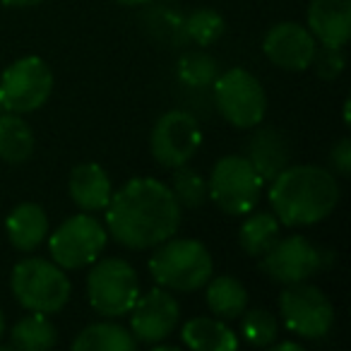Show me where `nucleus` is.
I'll return each instance as SVG.
<instances>
[{
    "label": "nucleus",
    "mask_w": 351,
    "mask_h": 351,
    "mask_svg": "<svg viewBox=\"0 0 351 351\" xmlns=\"http://www.w3.org/2000/svg\"><path fill=\"white\" fill-rule=\"evenodd\" d=\"M106 231L130 250H149L176 236L181 205L166 183L142 176L130 178L106 205Z\"/></svg>",
    "instance_id": "f257e3e1"
},
{
    "label": "nucleus",
    "mask_w": 351,
    "mask_h": 351,
    "mask_svg": "<svg viewBox=\"0 0 351 351\" xmlns=\"http://www.w3.org/2000/svg\"><path fill=\"white\" fill-rule=\"evenodd\" d=\"M339 197L335 173L322 166H287L269 181V205L284 226H313L327 219Z\"/></svg>",
    "instance_id": "f03ea898"
},
{
    "label": "nucleus",
    "mask_w": 351,
    "mask_h": 351,
    "mask_svg": "<svg viewBox=\"0 0 351 351\" xmlns=\"http://www.w3.org/2000/svg\"><path fill=\"white\" fill-rule=\"evenodd\" d=\"M149 274L169 291H197L215 274V260L205 243L195 239H166L154 245L149 258Z\"/></svg>",
    "instance_id": "7ed1b4c3"
},
{
    "label": "nucleus",
    "mask_w": 351,
    "mask_h": 351,
    "mask_svg": "<svg viewBox=\"0 0 351 351\" xmlns=\"http://www.w3.org/2000/svg\"><path fill=\"white\" fill-rule=\"evenodd\" d=\"M10 289L15 301L29 313H53L63 311L70 301L73 284L63 267L53 260L44 258H25L12 267Z\"/></svg>",
    "instance_id": "20e7f679"
},
{
    "label": "nucleus",
    "mask_w": 351,
    "mask_h": 351,
    "mask_svg": "<svg viewBox=\"0 0 351 351\" xmlns=\"http://www.w3.org/2000/svg\"><path fill=\"white\" fill-rule=\"evenodd\" d=\"M265 181L248 161V156L226 154L212 166L207 178L210 200L231 217H243L253 212L263 195Z\"/></svg>",
    "instance_id": "39448f33"
},
{
    "label": "nucleus",
    "mask_w": 351,
    "mask_h": 351,
    "mask_svg": "<svg viewBox=\"0 0 351 351\" xmlns=\"http://www.w3.org/2000/svg\"><path fill=\"white\" fill-rule=\"evenodd\" d=\"M87 274V298L94 313L104 317H123L140 298V277L123 258L94 260Z\"/></svg>",
    "instance_id": "423d86ee"
},
{
    "label": "nucleus",
    "mask_w": 351,
    "mask_h": 351,
    "mask_svg": "<svg viewBox=\"0 0 351 351\" xmlns=\"http://www.w3.org/2000/svg\"><path fill=\"white\" fill-rule=\"evenodd\" d=\"M212 92H215L217 111L229 125L250 130L265 121L267 94L260 80L245 68H231L217 75V80L212 82Z\"/></svg>",
    "instance_id": "0eeeda50"
},
{
    "label": "nucleus",
    "mask_w": 351,
    "mask_h": 351,
    "mask_svg": "<svg viewBox=\"0 0 351 351\" xmlns=\"http://www.w3.org/2000/svg\"><path fill=\"white\" fill-rule=\"evenodd\" d=\"M49 253L58 267L82 269L99 260L108 243V231L97 217L89 212L65 219L53 234L49 236Z\"/></svg>",
    "instance_id": "6e6552de"
},
{
    "label": "nucleus",
    "mask_w": 351,
    "mask_h": 351,
    "mask_svg": "<svg viewBox=\"0 0 351 351\" xmlns=\"http://www.w3.org/2000/svg\"><path fill=\"white\" fill-rule=\"evenodd\" d=\"M53 92V73L39 56L10 63L0 75V104L10 113H34L49 101Z\"/></svg>",
    "instance_id": "1a4fd4ad"
},
{
    "label": "nucleus",
    "mask_w": 351,
    "mask_h": 351,
    "mask_svg": "<svg viewBox=\"0 0 351 351\" xmlns=\"http://www.w3.org/2000/svg\"><path fill=\"white\" fill-rule=\"evenodd\" d=\"M279 315L289 332L301 339H322L335 325V306L322 289L308 282L287 284L279 293Z\"/></svg>",
    "instance_id": "9d476101"
},
{
    "label": "nucleus",
    "mask_w": 351,
    "mask_h": 351,
    "mask_svg": "<svg viewBox=\"0 0 351 351\" xmlns=\"http://www.w3.org/2000/svg\"><path fill=\"white\" fill-rule=\"evenodd\" d=\"M202 145V130L188 111H166L154 123L149 135L152 156L164 169H178L195 156Z\"/></svg>",
    "instance_id": "9b49d317"
},
{
    "label": "nucleus",
    "mask_w": 351,
    "mask_h": 351,
    "mask_svg": "<svg viewBox=\"0 0 351 351\" xmlns=\"http://www.w3.org/2000/svg\"><path fill=\"white\" fill-rule=\"evenodd\" d=\"M263 272L277 284H298L308 282L315 272L322 269L320 248L313 245L306 236H284L263 255L260 263Z\"/></svg>",
    "instance_id": "f8f14e48"
},
{
    "label": "nucleus",
    "mask_w": 351,
    "mask_h": 351,
    "mask_svg": "<svg viewBox=\"0 0 351 351\" xmlns=\"http://www.w3.org/2000/svg\"><path fill=\"white\" fill-rule=\"evenodd\" d=\"M130 315V332L137 344H156V341L169 339L181 320V303L169 289L156 287L140 296L132 306Z\"/></svg>",
    "instance_id": "ddd939ff"
},
{
    "label": "nucleus",
    "mask_w": 351,
    "mask_h": 351,
    "mask_svg": "<svg viewBox=\"0 0 351 351\" xmlns=\"http://www.w3.org/2000/svg\"><path fill=\"white\" fill-rule=\"evenodd\" d=\"M317 51L315 36L308 32L306 25L298 22H279L269 27L263 39V53L272 65L289 73H303L313 65Z\"/></svg>",
    "instance_id": "4468645a"
},
{
    "label": "nucleus",
    "mask_w": 351,
    "mask_h": 351,
    "mask_svg": "<svg viewBox=\"0 0 351 351\" xmlns=\"http://www.w3.org/2000/svg\"><path fill=\"white\" fill-rule=\"evenodd\" d=\"M306 27L327 49H344L351 36V0H311Z\"/></svg>",
    "instance_id": "2eb2a0df"
},
{
    "label": "nucleus",
    "mask_w": 351,
    "mask_h": 351,
    "mask_svg": "<svg viewBox=\"0 0 351 351\" xmlns=\"http://www.w3.org/2000/svg\"><path fill=\"white\" fill-rule=\"evenodd\" d=\"M68 193L73 202L82 212H104L113 195V186L108 173L94 161L77 164L68 176Z\"/></svg>",
    "instance_id": "dca6fc26"
},
{
    "label": "nucleus",
    "mask_w": 351,
    "mask_h": 351,
    "mask_svg": "<svg viewBox=\"0 0 351 351\" xmlns=\"http://www.w3.org/2000/svg\"><path fill=\"white\" fill-rule=\"evenodd\" d=\"M8 241L20 253H34L49 239V217L36 202H22L5 219Z\"/></svg>",
    "instance_id": "f3484780"
},
{
    "label": "nucleus",
    "mask_w": 351,
    "mask_h": 351,
    "mask_svg": "<svg viewBox=\"0 0 351 351\" xmlns=\"http://www.w3.org/2000/svg\"><path fill=\"white\" fill-rule=\"evenodd\" d=\"M248 161L255 166L265 183H269L282 169L289 166V145L287 137L274 128H260L255 135L248 140V149H245Z\"/></svg>",
    "instance_id": "a211bd4d"
},
{
    "label": "nucleus",
    "mask_w": 351,
    "mask_h": 351,
    "mask_svg": "<svg viewBox=\"0 0 351 351\" xmlns=\"http://www.w3.org/2000/svg\"><path fill=\"white\" fill-rule=\"evenodd\" d=\"M181 339L193 351H236L239 337L219 317H191L181 327Z\"/></svg>",
    "instance_id": "6ab92c4d"
},
{
    "label": "nucleus",
    "mask_w": 351,
    "mask_h": 351,
    "mask_svg": "<svg viewBox=\"0 0 351 351\" xmlns=\"http://www.w3.org/2000/svg\"><path fill=\"white\" fill-rule=\"evenodd\" d=\"M205 287L207 308L219 320H236L248 308V291L236 277H229V274L210 277V282Z\"/></svg>",
    "instance_id": "aec40b11"
},
{
    "label": "nucleus",
    "mask_w": 351,
    "mask_h": 351,
    "mask_svg": "<svg viewBox=\"0 0 351 351\" xmlns=\"http://www.w3.org/2000/svg\"><path fill=\"white\" fill-rule=\"evenodd\" d=\"M34 152V132L20 113H0V159L5 164H25Z\"/></svg>",
    "instance_id": "412c9836"
},
{
    "label": "nucleus",
    "mask_w": 351,
    "mask_h": 351,
    "mask_svg": "<svg viewBox=\"0 0 351 351\" xmlns=\"http://www.w3.org/2000/svg\"><path fill=\"white\" fill-rule=\"evenodd\" d=\"M75 351H135L137 339L118 322H94L73 339Z\"/></svg>",
    "instance_id": "4be33fe9"
},
{
    "label": "nucleus",
    "mask_w": 351,
    "mask_h": 351,
    "mask_svg": "<svg viewBox=\"0 0 351 351\" xmlns=\"http://www.w3.org/2000/svg\"><path fill=\"white\" fill-rule=\"evenodd\" d=\"M279 219L272 212H248L239 229V245L250 258H263L279 239Z\"/></svg>",
    "instance_id": "5701e85b"
},
{
    "label": "nucleus",
    "mask_w": 351,
    "mask_h": 351,
    "mask_svg": "<svg viewBox=\"0 0 351 351\" xmlns=\"http://www.w3.org/2000/svg\"><path fill=\"white\" fill-rule=\"evenodd\" d=\"M58 341L56 325L44 313L25 315L10 332V346L20 351H49Z\"/></svg>",
    "instance_id": "b1692460"
},
{
    "label": "nucleus",
    "mask_w": 351,
    "mask_h": 351,
    "mask_svg": "<svg viewBox=\"0 0 351 351\" xmlns=\"http://www.w3.org/2000/svg\"><path fill=\"white\" fill-rule=\"evenodd\" d=\"M173 183H171V193L178 200L181 207L188 210H197L210 200V191H207V178L200 171L191 169L188 164L173 169Z\"/></svg>",
    "instance_id": "393cba45"
},
{
    "label": "nucleus",
    "mask_w": 351,
    "mask_h": 351,
    "mask_svg": "<svg viewBox=\"0 0 351 351\" xmlns=\"http://www.w3.org/2000/svg\"><path fill=\"white\" fill-rule=\"evenodd\" d=\"M241 332L250 346H269L279 335V320L267 308H245L241 313Z\"/></svg>",
    "instance_id": "a878e982"
},
{
    "label": "nucleus",
    "mask_w": 351,
    "mask_h": 351,
    "mask_svg": "<svg viewBox=\"0 0 351 351\" xmlns=\"http://www.w3.org/2000/svg\"><path fill=\"white\" fill-rule=\"evenodd\" d=\"M186 34L191 41H195L197 46H212L215 41L221 39L226 29L224 17L212 8H200V10L191 12L186 20Z\"/></svg>",
    "instance_id": "bb28decb"
},
{
    "label": "nucleus",
    "mask_w": 351,
    "mask_h": 351,
    "mask_svg": "<svg viewBox=\"0 0 351 351\" xmlns=\"http://www.w3.org/2000/svg\"><path fill=\"white\" fill-rule=\"evenodd\" d=\"M217 75H219V68H217V60L210 53L193 51V53H186L178 60V77L188 87H212Z\"/></svg>",
    "instance_id": "cd10ccee"
},
{
    "label": "nucleus",
    "mask_w": 351,
    "mask_h": 351,
    "mask_svg": "<svg viewBox=\"0 0 351 351\" xmlns=\"http://www.w3.org/2000/svg\"><path fill=\"white\" fill-rule=\"evenodd\" d=\"M313 65H315L317 75L322 80H337L344 70V49H322L315 51V58H313Z\"/></svg>",
    "instance_id": "c85d7f7f"
},
{
    "label": "nucleus",
    "mask_w": 351,
    "mask_h": 351,
    "mask_svg": "<svg viewBox=\"0 0 351 351\" xmlns=\"http://www.w3.org/2000/svg\"><path fill=\"white\" fill-rule=\"evenodd\" d=\"M330 164L339 176L351 173V137H339L330 152Z\"/></svg>",
    "instance_id": "c756f323"
},
{
    "label": "nucleus",
    "mask_w": 351,
    "mask_h": 351,
    "mask_svg": "<svg viewBox=\"0 0 351 351\" xmlns=\"http://www.w3.org/2000/svg\"><path fill=\"white\" fill-rule=\"evenodd\" d=\"M5 8H34L39 5V3H44V0H0Z\"/></svg>",
    "instance_id": "7c9ffc66"
},
{
    "label": "nucleus",
    "mask_w": 351,
    "mask_h": 351,
    "mask_svg": "<svg viewBox=\"0 0 351 351\" xmlns=\"http://www.w3.org/2000/svg\"><path fill=\"white\" fill-rule=\"evenodd\" d=\"M274 351H303V344H298V341H279V344H269Z\"/></svg>",
    "instance_id": "2f4dec72"
},
{
    "label": "nucleus",
    "mask_w": 351,
    "mask_h": 351,
    "mask_svg": "<svg viewBox=\"0 0 351 351\" xmlns=\"http://www.w3.org/2000/svg\"><path fill=\"white\" fill-rule=\"evenodd\" d=\"M116 3H121V5H125V8H137V5H147L152 0H116Z\"/></svg>",
    "instance_id": "473e14b6"
},
{
    "label": "nucleus",
    "mask_w": 351,
    "mask_h": 351,
    "mask_svg": "<svg viewBox=\"0 0 351 351\" xmlns=\"http://www.w3.org/2000/svg\"><path fill=\"white\" fill-rule=\"evenodd\" d=\"M3 335H5V315L0 311V339H3Z\"/></svg>",
    "instance_id": "72a5a7b5"
},
{
    "label": "nucleus",
    "mask_w": 351,
    "mask_h": 351,
    "mask_svg": "<svg viewBox=\"0 0 351 351\" xmlns=\"http://www.w3.org/2000/svg\"><path fill=\"white\" fill-rule=\"evenodd\" d=\"M349 123H351L349 121V101H346L344 104V125H349Z\"/></svg>",
    "instance_id": "f704fd0d"
},
{
    "label": "nucleus",
    "mask_w": 351,
    "mask_h": 351,
    "mask_svg": "<svg viewBox=\"0 0 351 351\" xmlns=\"http://www.w3.org/2000/svg\"><path fill=\"white\" fill-rule=\"evenodd\" d=\"M3 111H5V108H3V104H0V113H3Z\"/></svg>",
    "instance_id": "c9c22d12"
}]
</instances>
